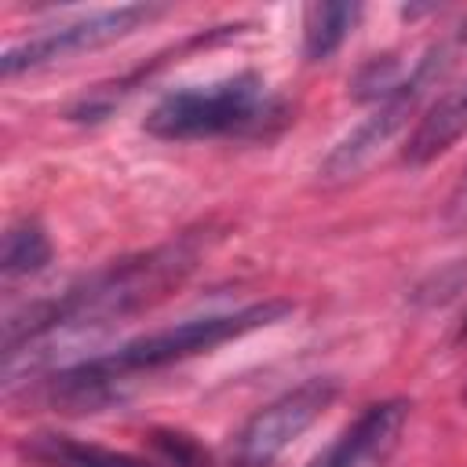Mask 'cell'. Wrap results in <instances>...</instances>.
Wrapping results in <instances>:
<instances>
[{"label": "cell", "instance_id": "obj_6", "mask_svg": "<svg viewBox=\"0 0 467 467\" xmlns=\"http://www.w3.org/2000/svg\"><path fill=\"white\" fill-rule=\"evenodd\" d=\"M157 15H164V7H157V4H120V7H102V11H91L84 18L51 26L29 40L11 44L0 55V73L18 77L26 69H40V66L73 58V55H84V51H99V47L135 33L139 26L153 22Z\"/></svg>", "mask_w": 467, "mask_h": 467}, {"label": "cell", "instance_id": "obj_11", "mask_svg": "<svg viewBox=\"0 0 467 467\" xmlns=\"http://www.w3.org/2000/svg\"><path fill=\"white\" fill-rule=\"evenodd\" d=\"M51 263V237L36 219H18L4 230L0 244V274L7 281L33 277Z\"/></svg>", "mask_w": 467, "mask_h": 467}, {"label": "cell", "instance_id": "obj_12", "mask_svg": "<svg viewBox=\"0 0 467 467\" xmlns=\"http://www.w3.org/2000/svg\"><path fill=\"white\" fill-rule=\"evenodd\" d=\"M445 223L456 226V230L467 226V168H463V175L456 179V186H452V193L445 201Z\"/></svg>", "mask_w": 467, "mask_h": 467}, {"label": "cell", "instance_id": "obj_4", "mask_svg": "<svg viewBox=\"0 0 467 467\" xmlns=\"http://www.w3.org/2000/svg\"><path fill=\"white\" fill-rule=\"evenodd\" d=\"M463 44H467V26H463V33L431 44V47L423 51V58H416V66L405 73V80H401L383 102H376L372 113L321 161V179H347V175L361 171V168L398 135V128L409 120V113H416L420 99H423L431 88L441 84V77L456 66V55H460Z\"/></svg>", "mask_w": 467, "mask_h": 467}, {"label": "cell", "instance_id": "obj_7", "mask_svg": "<svg viewBox=\"0 0 467 467\" xmlns=\"http://www.w3.org/2000/svg\"><path fill=\"white\" fill-rule=\"evenodd\" d=\"M409 423V401L405 398H387L365 405L343 431L339 438L314 456L310 467H387L401 431Z\"/></svg>", "mask_w": 467, "mask_h": 467}, {"label": "cell", "instance_id": "obj_1", "mask_svg": "<svg viewBox=\"0 0 467 467\" xmlns=\"http://www.w3.org/2000/svg\"><path fill=\"white\" fill-rule=\"evenodd\" d=\"M197 266V237H179L161 248L124 255L69 285L58 299H44L4 321V376L40 368L73 343H91L124 317L164 299Z\"/></svg>", "mask_w": 467, "mask_h": 467}, {"label": "cell", "instance_id": "obj_9", "mask_svg": "<svg viewBox=\"0 0 467 467\" xmlns=\"http://www.w3.org/2000/svg\"><path fill=\"white\" fill-rule=\"evenodd\" d=\"M18 452L44 467H153L139 456L106 449V445H91V441H80L69 434H33L18 445Z\"/></svg>", "mask_w": 467, "mask_h": 467}, {"label": "cell", "instance_id": "obj_10", "mask_svg": "<svg viewBox=\"0 0 467 467\" xmlns=\"http://www.w3.org/2000/svg\"><path fill=\"white\" fill-rule=\"evenodd\" d=\"M361 18V4H306L303 7V58L325 62L350 36Z\"/></svg>", "mask_w": 467, "mask_h": 467}, {"label": "cell", "instance_id": "obj_3", "mask_svg": "<svg viewBox=\"0 0 467 467\" xmlns=\"http://www.w3.org/2000/svg\"><path fill=\"white\" fill-rule=\"evenodd\" d=\"M285 120V102L266 88V80L252 69L168 91L150 113L146 131L164 142H193V139H248L266 135Z\"/></svg>", "mask_w": 467, "mask_h": 467}, {"label": "cell", "instance_id": "obj_8", "mask_svg": "<svg viewBox=\"0 0 467 467\" xmlns=\"http://www.w3.org/2000/svg\"><path fill=\"white\" fill-rule=\"evenodd\" d=\"M467 135V84L438 95L423 117L416 120L409 142H405V164L420 168V164H431L434 157H441L445 150H452L460 139Z\"/></svg>", "mask_w": 467, "mask_h": 467}, {"label": "cell", "instance_id": "obj_5", "mask_svg": "<svg viewBox=\"0 0 467 467\" xmlns=\"http://www.w3.org/2000/svg\"><path fill=\"white\" fill-rule=\"evenodd\" d=\"M336 394H339L336 376H310L270 398L230 438V467H274V460L325 416Z\"/></svg>", "mask_w": 467, "mask_h": 467}, {"label": "cell", "instance_id": "obj_13", "mask_svg": "<svg viewBox=\"0 0 467 467\" xmlns=\"http://www.w3.org/2000/svg\"><path fill=\"white\" fill-rule=\"evenodd\" d=\"M463 401H467V387H463Z\"/></svg>", "mask_w": 467, "mask_h": 467}, {"label": "cell", "instance_id": "obj_2", "mask_svg": "<svg viewBox=\"0 0 467 467\" xmlns=\"http://www.w3.org/2000/svg\"><path fill=\"white\" fill-rule=\"evenodd\" d=\"M288 314H292L288 299H263V303H252V306H241V310L201 314V317H186L179 325L135 336V339L120 343L109 354L84 358V361H73L62 372H55V379H51L55 401H66V405H77V409L80 405H99L131 372H153V368L208 354V350H215L230 339H241V336L255 332V328L277 325Z\"/></svg>", "mask_w": 467, "mask_h": 467}]
</instances>
